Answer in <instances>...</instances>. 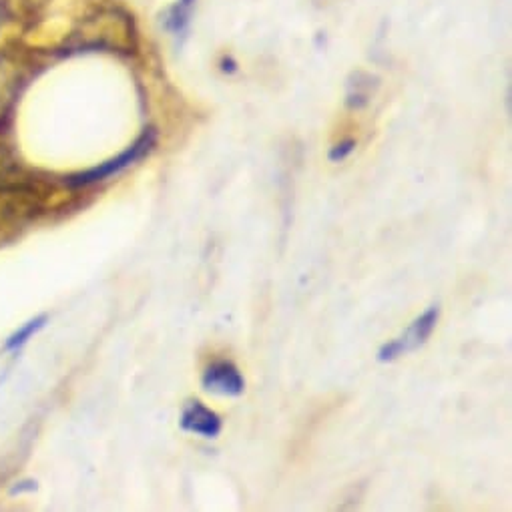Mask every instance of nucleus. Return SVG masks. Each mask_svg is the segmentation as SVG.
<instances>
[{
    "label": "nucleus",
    "mask_w": 512,
    "mask_h": 512,
    "mask_svg": "<svg viewBox=\"0 0 512 512\" xmlns=\"http://www.w3.org/2000/svg\"><path fill=\"white\" fill-rule=\"evenodd\" d=\"M155 141H157V135L153 129H147L127 151H123L121 155H117L115 159H109L105 163H101L99 167H93V169H87L83 173H77L73 177H69V185L71 187H87V185H93V183H99V181H105L117 173H121L123 169L131 167L133 163H137L139 159H143L153 147H155Z\"/></svg>",
    "instance_id": "f257e3e1"
},
{
    "label": "nucleus",
    "mask_w": 512,
    "mask_h": 512,
    "mask_svg": "<svg viewBox=\"0 0 512 512\" xmlns=\"http://www.w3.org/2000/svg\"><path fill=\"white\" fill-rule=\"evenodd\" d=\"M29 81V65L17 51L0 53V123L17 105Z\"/></svg>",
    "instance_id": "f03ea898"
},
{
    "label": "nucleus",
    "mask_w": 512,
    "mask_h": 512,
    "mask_svg": "<svg viewBox=\"0 0 512 512\" xmlns=\"http://www.w3.org/2000/svg\"><path fill=\"white\" fill-rule=\"evenodd\" d=\"M438 318H440V308L438 306L428 308L422 316H418L410 324V328L400 338H396V340H392V342H388L380 348L378 360L380 362H394L400 356H404L408 352H414L420 346H424L428 342V338L432 336V332L436 330Z\"/></svg>",
    "instance_id": "7ed1b4c3"
},
{
    "label": "nucleus",
    "mask_w": 512,
    "mask_h": 512,
    "mask_svg": "<svg viewBox=\"0 0 512 512\" xmlns=\"http://www.w3.org/2000/svg\"><path fill=\"white\" fill-rule=\"evenodd\" d=\"M201 384L207 392L221 394V396H241L245 390V380L237 366L227 360L213 362L203 372Z\"/></svg>",
    "instance_id": "20e7f679"
},
{
    "label": "nucleus",
    "mask_w": 512,
    "mask_h": 512,
    "mask_svg": "<svg viewBox=\"0 0 512 512\" xmlns=\"http://www.w3.org/2000/svg\"><path fill=\"white\" fill-rule=\"evenodd\" d=\"M181 428L185 432L203 436V438H217L221 434V418L203 406L199 400H189L181 412Z\"/></svg>",
    "instance_id": "39448f33"
},
{
    "label": "nucleus",
    "mask_w": 512,
    "mask_h": 512,
    "mask_svg": "<svg viewBox=\"0 0 512 512\" xmlns=\"http://www.w3.org/2000/svg\"><path fill=\"white\" fill-rule=\"evenodd\" d=\"M193 9H195V0H177L175 5H171L163 13V19H161L163 29L173 37H185L191 25Z\"/></svg>",
    "instance_id": "423d86ee"
},
{
    "label": "nucleus",
    "mask_w": 512,
    "mask_h": 512,
    "mask_svg": "<svg viewBox=\"0 0 512 512\" xmlns=\"http://www.w3.org/2000/svg\"><path fill=\"white\" fill-rule=\"evenodd\" d=\"M372 95V77L364 73H356V83H350L348 105L352 109H362L368 105Z\"/></svg>",
    "instance_id": "0eeeda50"
},
{
    "label": "nucleus",
    "mask_w": 512,
    "mask_h": 512,
    "mask_svg": "<svg viewBox=\"0 0 512 512\" xmlns=\"http://www.w3.org/2000/svg\"><path fill=\"white\" fill-rule=\"evenodd\" d=\"M45 324H47V316H39V318L31 320L29 324H25L21 330H17V332L9 338V342H7L5 350H17V348L25 346V344L29 342V338H31V336H35V334H37Z\"/></svg>",
    "instance_id": "6e6552de"
},
{
    "label": "nucleus",
    "mask_w": 512,
    "mask_h": 512,
    "mask_svg": "<svg viewBox=\"0 0 512 512\" xmlns=\"http://www.w3.org/2000/svg\"><path fill=\"white\" fill-rule=\"evenodd\" d=\"M354 149H356V141H354V139H346V141H342V143H338V145H334V147L330 149L328 159H330L332 163H340V161H344Z\"/></svg>",
    "instance_id": "1a4fd4ad"
}]
</instances>
